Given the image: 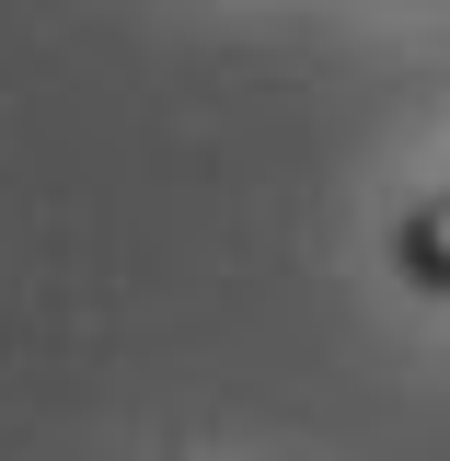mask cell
<instances>
[{"mask_svg":"<svg viewBox=\"0 0 450 461\" xmlns=\"http://www.w3.org/2000/svg\"><path fill=\"white\" fill-rule=\"evenodd\" d=\"M393 266H404V288L450 300V196H416V208L393 220Z\"/></svg>","mask_w":450,"mask_h":461,"instance_id":"cell-1","label":"cell"}]
</instances>
